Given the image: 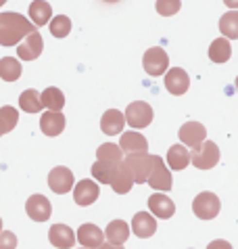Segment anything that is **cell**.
<instances>
[{
    "label": "cell",
    "instance_id": "cell-12",
    "mask_svg": "<svg viewBox=\"0 0 238 249\" xmlns=\"http://www.w3.org/2000/svg\"><path fill=\"white\" fill-rule=\"evenodd\" d=\"M188 86H190V78L182 67H171L170 71H165V88L170 90V94H186Z\"/></svg>",
    "mask_w": 238,
    "mask_h": 249
},
{
    "label": "cell",
    "instance_id": "cell-22",
    "mask_svg": "<svg viewBox=\"0 0 238 249\" xmlns=\"http://www.w3.org/2000/svg\"><path fill=\"white\" fill-rule=\"evenodd\" d=\"M30 19H32V23L36 27L51 23V19H52L51 4H48L46 0H34V2L30 4Z\"/></svg>",
    "mask_w": 238,
    "mask_h": 249
},
{
    "label": "cell",
    "instance_id": "cell-6",
    "mask_svg": "<svg viewBox=\"0 0 238 249\" xmlns=\"http://www.w3.org/2000/svg\"><path fill=\"white\" fill-rule=\"evenodd\" d=\"M146 184H151L155 191L159 193H165V191H171V172L170 168H167V163L161 159L159 155H153V170L149 174V180H146Z\"/></svg>",
    "mask_w": 238,
    "mask_h": 249
},
{
    "label": "cell",
    "instance_id": "cell-36",
    "mask_svg": "<svg viewBox=\"0 0 238 249\" xmlns=\"http://www.w3.org/2000/svg\"><path fill=\"white\" fill-rule=\"evenodd\" d=\"M207 249H232V245H230L228 241H223V239H215V241H211V243L207 245Z\"/></svg>",
    "mask_w": 238,
    "mask_h": 249
},
{
    "label": "cell",
    "instance_id": "cell-28",
    "mask_svg": "<svg viewBox=\"0 0 238 249\" xmlns=\"http://www.w3.org/2000/svg\"><path fill=\"white\" fill-rule=\"evenodd\" d=\"M19 107L23 109L25 113H38L42 111V99H40V92H36L34 88H27V90L21 92L19 96Z\"/></svg>",
    "mask_w": 238,
    "mask_h": 249
},
{
    "label": "cell",
    "instance_id": "cell-26",
    "mask_svg": "<svg viewBox=\"0 0 238 249\" xmlns=\"http://www.w3.org/2000/svg\"><path fill=\"white\" fill-rule=\"evenodd\" d=\"M40 99H42V105H44L48 111H61V109L65 107V94L54 86H48L46 90L40 94Z\"/></svg>",
    "mask_w": 238,
    "mask_h": 249
},
{
    "label": "cell",
    "instance_id": "cell-37",
    "mask_svg": "<svg viewBox=\"0 0 238 249\" xmlns=\"http://www.w3.org/2000/svg\"><path fill=\"white\" fill-rule=\"evenodd\" d=\"M223 4H226L228 9H232V11H238V0H223Z\"/></svg>",
    "mask_w": 238,
    "mask_h": 249
},
{
    "label": "cell",
    "instance_id": "cell-27",
    "mask_svg": "<svg viewBox=\"0 0 238 249\" xmlns=\"http://www.w3.org/2000/svg\"><path fill=\"white\" fill-rule=\"evenodd\" d=\"M96 159L109 163H121L123 161V149L115 142H104L96 149Z\"/></svg>",
    "mask_w": 238,
    "mask_h": 249
},
{
    "label": "cell",
    "instance_id": "cell-11",
    "mask_svg": "<svg viewBox=\"0 0 238 249\" xmlns=\"http://www.w3.org/2000/svg\"><path fill=\"white\" fill-rule=\"evenodd\" d=\"M101 195V189H99V184H96L94 180H80L78 184L73 186V201L82 205V207H86V205H92L96 199H99Z\"/></svg>",
    "mask_w": 238,
    "mask_h": 249
},
{
    "label": "cell",
    "instance_id": "cell-3",
    "mask_svg": "<svg viewBox=\"0 0 238 249\" xmlns=\"http://www.w3.org/2000/svg\"><path fill=\"white\" fill-rule=\"evenodd\" d=\"M123 163L128 165V170L134 176L136 184H144L149 180V174L153 170V155L149 153H128V157L123 159Z\"/></svg>",
    "mask_w": 238,
    "mask_h": 249
},
{
    "label": "cell",
    "instance_id": "cell-18",
    "mask_svg": "<svg viewBox=\"0 0 238 249\" xmlns=\"http://www.w3.org/2000/svg\"><path fill=\"white\" fill-rule=\"evenodd\" d=\"M75 239L80 241V245L88 247V249H99L102 245V231L96 224H82Z\"/></svg>",
    "mask_w": 238,
    "mask_h": 249
},
{
    "label": "cell",
    "instance_id": "cell-13",
    "mask_svg": "<svg viewBox=\"0 0 238 249\" xmlns=\"http://www.w3.org/2000/svg\"><path fill=\"white\" fill-rule=\"evenodd\" d=\"M178 136H180L182 144H186V147H197V144H201L203 141H205L207 128L199 122H186L184 126L180 128Z\"/></svg>",
    "mask_w": 238,
    "mask_h": 249
},
{
    "label": "cell",
    "instance_id": "cell-8",
    "mask_svg": "<svg viewBox=\"0 0 238 249\" xmlns=\"http://www.w3.org/2000/svg\"><path fill=\"white\" fill-rule=\"evenodd\" d=\"M73 172L69 168H63V165H59V168H52V172L48 174V186H51L52 193H57V195H65V193H69L73 189Z\"/></svg>",
    "mask_w": 238,
    "mask_h": 249
},
{
    "label": "cell",
    "instance_id": "cell-31",
    "mask_svg": "<svg viewBox=\"0 0 238 249\" xmlns=\"http://www.w3.org/2000/svg\"><path fill=\"white\" fill-rule=\"evenodd\" d=\"M19 122V111L11 105L0 107V134H9Z\"/></svg>",
    "mask_w": 238,
    "mask_h": 249
},
{
    "label": "cell",
    "instance_id": "cell-5",
    "mask_svg": "<svg viewBox=\"0 0 238 249\" xmlns=\"http://www.w3.org/2000/svg\"><path fill=\"white\" fill-rule=\"evenodd\" d=\"M220 207H221L220 197L213 195V193H209V191H203L201 195H197L194 201H192L194 216L201 218V220H213L220 213Z\"/></svg>",
    "mask_w": 238,
    "mask_h": 249
},
{
    "label": "cell",
    "instance_id": "cell-33",
    "mask_svg": "<svg viewBox=\"0 0 238 249\" xmlns=\"http://www.w3.org/2000/svg\"><path fill=\"white\" fill-rule=\"evenodd\" d=\"M48 30L54 38H67L69 32H71V19L67 15H57L51 19V23H48Z\"/></svg>",
    "mask_w": 238,
    "mask_h": 249
},
{
    "label": "cell",
    "instance_id": "cell-41",
    "mask_svg": "<svg viewBox=\"0 0 238 249\" xmlns=\"http://www.w3.org/2000/svg\"><path fill=\"white\" fill-rule=\"evenodd\" d=\"M0 232H2V218H0Z\"/></svg>",
    "mask_w": 238,
    "mask_h": 249
},
{
    "label": "cell",
    "instance_id": "cell-4",
    "mask_svg": "<svg viewBox=\"0 0 238 249\" xmlns=\"http://www.w3.org/2000/svg\"><path fill=\"white\" fill-rule=\"evenodd\" d=\"M125 124H128L130 128H146V126H151V122H153V107L149 105V103H144V101H136V103H130L128 109H125Z\"/></svg>",
    "mask_w": 238,
    "mask_h": 249
},
{
    "label": "cell",
    "instance_id": "cell-23",
    "mask_svg": "<svg viewBox=\"0 0 238 249\" xmlns=\"http://www.w3.org/2000/svg\"><path fill=\"white\" fill-rule=\"evenodd\" d=\"M130 232H132V228L128 226V222H123V220H113V222H109L107 231H104V237L109 239V243L123 245L125 241H128Z\"/></svg>",
    "mask_w": 238,
    "mask_h": 249
},
{
    "label": "cell",
    "instance_id": "cell-15",
    "mask_svg": "<svg viewBox=\"0 0 238 249\" xmlns=\"http://www.w3.org/2000/svg\"><path fill=\"white\" fill-rule=\"evenodd\" d=\"M149 210L153 212V216L170 220L173 213H176V205H173L171 199L163 195V193H155V195L149 197Z\"/></svg>",
    "mask_w": 238,
    "mask_h": 249
},
{
    "label": "cell",
    "instance_id": "cell-20",
    "mask_svg": "<svg viewBox=\"0 0 238 249\" xmlns=\"http://www.w3.org/2000/svg\"><path fill=\"white\" fill-rule=\"evenodd\" d=\"M48 239H51V243L54 247H59V249H69L75 243L73 231L65 224H52L51 231H48Z\"/></svg>",
    "mask_w": 238,
    "mask_h": 249
},
{
    "label": "cell",
    "instance_id": "cell-32",
    "mask_svg": "<svg viewBox=\"0 0 238 249\" xmlns=\"http://www.w3.org/2000/svg\"><path fill=\"white\" fill-rule=\"evenodd\" d=\"M115 168H117V163L96 161L90 172H92V178H96V182H101V184H111V178H113Z\"/></svg>",
    "mask_w": 238,
    "mask_h": 249
},
{
    "label": "cell",
    "instance_id": "cell-14",
    "mask_svg": "<svg viewBox=\"0 0 238 249\" xmlns=\"http://www.w3.org/2000/svg\"><path fill=\"white\" fill-rule=\"evenodd\" d=\"M132 232L140 239H149L157 232V222L151 212H138L132 220Z\"/></svg>",
    "mask_w": 238,
    "mask_h": 249
},
{
    "label": "cell",
    "instance_id": "cell-1",
    "mask_svg": "<svg viewBox=\"0 0 238 249\" xmlns=\"http://www.w3.org/2000/svg\"><path fill=\"white\" fill-rule=\"evenodd\" d=\"M32 32H36V25L19 13H2L0 15V44L2 46L19 44Z\"/></svg>",
    "mask_w": 238,
    "mask_h": 249
},
{
    "label": "cell",
    "instance_id": "cell-29",
    "mask_svg": "<svg viewBox=\"0 0 238 249\" xmlns=\"http://www.w3.org/2000/svg\"><path fill=\"white\" fill-rule=\"evenodd\" d=\"M220 32L223 34V38L238 40V11H228L226 15H221Z\"/></svg>",
    "mask_w": 238,
    "mask_h": 249
},
{
    "label": "cell",
    "instance_id": "cell-9",
    "mask_svg": "<svg viewBox=\"0 0 238 249\" xmlns=\"http://www.w3.org/2000/svg\"><path fill=\"white\" fill-rule=\"evenodd\" d=\"M42 48H44V40H42L40 32H32L21 40V44L17 48V54L21 61H36L42 54Z\"/></svg>",
    "mask_w": 238,
    "mask_h": 249
},
{
    "label": "cell",
    "instance_id": "cell-42",
    "mask_svg": "<svg viewBox=\"0 0 238 249\" xmlns=\"http://www.w3.org/2000/svg\"><path fill=\"white\" fill-rule=\"evenodd\" d=\"M4 2H6V0H0V6H2V4H4Z\"/></svg>",
    "mask_w": 238,
    "mask_h": 249
},
{
    "label": "cell",
    "instance_id": "cell-40",
    "mask_svg": "<svg viewBox=\"0 0 238 249\" xmlns=\"http://www.w3.org/2000/svg\"><path fill=\"white\" fill-rule=\"evenodd\" d=\"M234 86H236V92H238V75H236V82H234Z\"/></svg>",
    "mask_w": 238,
    "mask_h": 249
},
{
    "label": "cell",
    "instance_id": "cell-19",
    "mask_svg": "<svg viewBox=\"0 0 238 249\" xmlns=\"http://www.w3.org/2000/svg\"><path fill=\"white\" fill-rule=\"evenodd\" d=\"M125 128V115L117 109H109V111L102 113V120H101V130L109 136H115L119 132H123Z\"/></svg>",
    "mask_w": 238,
    "mask_h": 249
},
{
    "label": "cell",
    "instance_id": "cell-7",
    "mask_svg": "<svg viewBox=\"0 0 238 249\" xmlns=\"http://www.w3.org/2000/svg\"><path fill=\"white\" fill-rule=\"evenodd\" d=\"M142 65H144L146 73L153 75V78H157V75H163L167 71V67H170V57H167V53L161 46H153L144 53Z\"/></svg>",
    "mask_w": 238,
    "mask_h": 249
},
{
    "label": "cell",
    "instance_id": "cell-2",
    "mask_svg": "<svg viewBox=\"0 0 238 249\" xmlns=\"http://www.w3.org/2000/svg\"><path fill=\"white\" fill-rule=\"evenodd\" d=\"M190 163L199 170H211L220 163V147L213 141H203L190 153Z\"/></svg>",
    "mask_w": 238,
    "mask_h": 249
},
{
    "label": "cell",
    "instance_id": "cell-24",
    "mask_svg": "<svg viewBox=\"0 0 238 249\" xmlns=\"http://www.w3.org/2000/svg\"><path fill=\"white\" fill-rule=\"evenodd\" d=\"M171 170H184L188 163H190V153H188L186 144H173L167 151V161Z\"/></svg>",
    "mask_w": 238,
    "mask_h": 249
},
{
    "label": "cell",
    "instance_id": "cell-10",
    "mask_svg": "<svg viewBox=\"0 0 238 249\" xmlns=\"http://www.w3.org/2000/svg\"><path fill=\"white\" fill-rule=\"evenodd\" d=\"M25 212H27V216H30L34 222H46V220L51 218V213H52V207H51V201H48L44 195L36 193V195H32L30 199H27Z\"/></svg>",
    "mask_w": 238,
    "mask_h": 249
},
{
    "label": "cell",
    "instance_id": "cell-30",
    "mask_svg": "<svg viewBox=\"0 0 238 249\" xmlns=\"http://www.w3.org/2000/svg\"><path fill=\"white\" fill-rule=\"evenodd\" d=\"M0 78L4 82H15L21 78V63L13 57L0 59Z\"/></svg>",
    "mask_w": 238,
    "mask_h": 249
},
{
    "label": "cell",
    "instance_id": "cell-38",
    "mask_svg": "<svg viewBox=\"0 0 238 249\" xmlns=\"http://www.w3.org/2000/svg\"><path fill=\"white\" fill-rule=\"evenodd\" d=\"M99 249H123V245H117V243H102Z\"/></svg>",
    "mask_w": 238,
    "mask_h": 249
},
{
    "label": "cell",
    "instance_id": "cell-17",
    "mask_svg": "<svg viewBox=\"0 0 238 249\" xmlns=\"http://www.w3.org/2000/svg\"><path fill=\"white\" fill-rule=\"evenodd\" d=\"M40 128L46 136H59L65 130V115L61 111H46L40 117Z\"/></svg>",
    "mask_w": 238,
    "mask_h": 249
},
{
    "label": "cell",
    "instance_id": "cell-34",
    "mask_svg": "<svg viewBox=\"0 0 238 249\" xmlns=\"http://www.w3.org/2000/svg\"><path fill=\"white\" fill-rule=\"evenodd\" d=\"M155 9H157L159 15L171 17V15H176V13L182 9V2H180V0H157Z\"/></svg>",
    "mask_w": 238,
    "mask_h": 249
},
{
    "label": "cell",
    "instance_id": "cell-16",
    "mask_svg": "<svg viewBox=\"0 0 238 249\" xmlns=\"http://www.w3.org/2000/svg\"><path fill=\"white\" fill-rule=\"evenodd\" d=\"M132 186H134V176H132V172L128 170V165L123 161L117 163L113 178H111V189H113L117 195H125V193H130Z\"/></svg>",
    "mask_w": 238,
    "mask_h": 249
},
{
    "label": "cell",
    "instance_id": "cell-25",
    "mask_svg": "<svg viewBox=\"0 0 238 249\" xmlns=\"http://www.w3.org/2000/svg\"><path fill=\"white\" fill-rule=\"evenodd\" d=\"M230 54H232V46H230L228 38H218L209 46V59H211L213 63H226L230 59Z\"/></svg>",
    "mask_w": 238,
    "mask_h": 249
},
{
    "label": "cell",
    "instance_id": "cell-35",
    "mask_svg": "<svg viewBox=\"0 0 238 249\" xmlns=\"http://www.w3.org/2000/svg\"><path fill=\"white\" fill-rule=\"evenodd\" d=\"M17 247V237L11 231L0 232V249H15Z\"/></svg>",
    "mask_w": 238,
    "mask_h": 249
},
{
    "label": "cell",
    "instance_id": "cell-39",
    "mask_svg": "<svg viewBox=\"0 0 238 249\" xmlns=\"http://www.w3.org/2000/svg\"><path fill=\"white\" fill-rule=\"evenodd\" d=\"M102 2H109V4H115V2H119V0H102Z\"/></svg>",
    "mask_w": 238,
    "mask_h": 249
},
{
    "label": "cell",
    "instance_id": "cell-21",
    "mask_svg": "<svg viewBox=\"0 0 238 249\" xmlns=\"http://www.w3.org/2000/svg\"><path fill=\"white\" fill-rule=\"evenodd\" d=\"M119 147H121L125 153H146V151H149V142H146V138L140 132L132 130V132L121 134V138H119Z\"/></svg>",
    "mask_w": 238,
    "mask_h": 249
},
{
    "label": "cell",
    "instance_id": "cell-43",
    "mask_svg": "<svg viewBox=\"0 0 238 249\" xmlns=\"http://www.w3.org/2000/svg\"><path fill=\"white\" fill-rule=\"evenodd\" d=\"M82 249H88V247H82Z\"/></svg>",
    "mask_w": 238,
    "mask_h": 249
}]
</instances>
